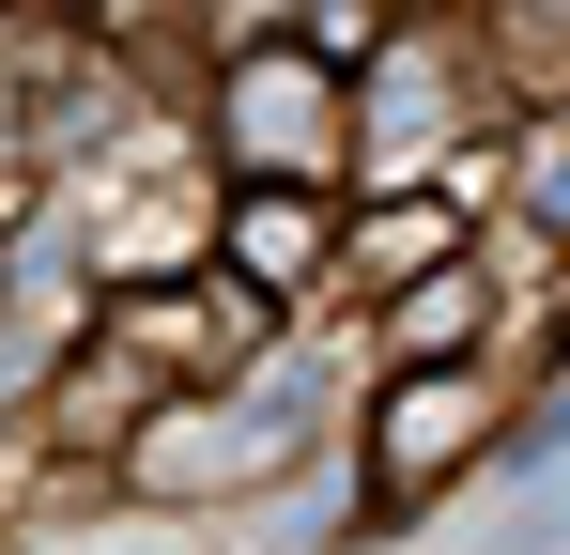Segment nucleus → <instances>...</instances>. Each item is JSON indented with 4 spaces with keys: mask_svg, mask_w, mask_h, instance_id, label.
Segmentation results:
<instances>
[{
    "mask_svg": "<svg viewBox=\"0 0 570 555\" xmlns=\"http://www.w3.org/2000/svg\"><path fill=\"white\" fill-rule=\"evenodd\" d=\"M308 432H324V386L308 370H216V386H170L139 432H124V494L139 509H247V494H278L293 463H308Z\"/></svg>",
    "mask_w": 570,
    "mask_h": 555,
    "instance_id": "nucleus-1",
    "label": "nucleus"
},
{
    "mask_svg": "<svg viewBox=\"0 0 570 555\" xmlns=\"http://www.w3.org/2000/svg\"><path fill=\"white\" fill-rule=\"evenodd\" d=\"M493 448H509V370L493 356H385L371 401H355V509L371 525H416Z\"/></svg>",
    "mask_w": 570,
    "mask_h": 555,
    "instance_id": "nucleus-2",
    "label": "nucleus"
},
{
    "mask_svg": "<svg viewBox=\"0 0 570 555\" xmlns=\"http://www.w3.org/2000/svg\"><path fill=\"white\" fill-rule=\"evenodd\" d=\"M200 139L216 171H293V185H340L355 171V62L324 31H216V78H200Z\"/></svg>",
    "mask_w": 570,
    "mask_h": 555,
    "instance_id": "nucleus-3",
    "label": "nucleus"
},
{
    "mask_svg": "<svg viewBox=\"0 0 570 555\" xmlns=\"http://www.w3.org/2000/svg\"><path fill=\"white\" fill-rule=\"evenodd\" d=\"M493 124V31L463 16H385L371 31V93H355V171L401 185V171H448V139Z\"/></svg>",
    "mask_w": 570,
    "mask_h": 555,
    "instance_id": "nucleus-4",
    "label": "nucleus"
},
{
    "mask_svg": "<svg viewBox=\"0 0 570 555\" xmlns=\"http://www.w3.org/2000/svg\"><path fill=\"white\" fill-rule=\"evenodd\" d=\"M200 263H232L263 309H308L324 278H340V185H293V171H216V247Z\"/></svg>",
    "mask_w": 570,
    "mask_h": 555,
    "instance_id": "nucleus-5",
    "label": "nucleus"
},
{
    "mask_svg": "<svg viewBox=\"0 0 570 555\" xmlns=\"http://www.w3.org/2000/svg\"><path fill=\"white\" fill-rule=\"evenodd\" d=\"M155 401H170V370L139 356V340H108V324H78V340H62V370L31 386V432H47L62 463H124V432H139Z\"/></svg>",
    "mask_w": 570,
    "mask_h": 555,
    "instance_id": "nucleus-6",
    "label": "nucleus"
},
{
    "mask_svg": "<svg viewBox=\"0 0 570 555\" xmlns=\"http://www.w3.org/2000/svg\"><path fill=\"white\" fill-rule=\"evenodd\" d=\"M463 247H478V216H463L448 171H401V185H355V201H340V278H355V293H401V278L463 263Z\"/></svg>",
    "mask_w": 570,
    "mask_h": 555,
    "instance_id": "nucleus-7",
    "label": "nucleus"
},
{
    "mask_svg": "<svg viewBox=\"0 0 570 555\" xmlns=\"http://www.w3.org/2000/svg\"><path fill=\"white\" fill-rule=\"evenodd\" d=\"M371 340H385V356H493V263L463 247V263L371 293Z\"/></svg>",
    "mask_w": 570,
    "mask_h": 555,
    "instance_id": "nucleus-8",
    "label": "nucleus"
},
{
    "mask_svg": "<svg viewBox=\"0 0 570 555\" xmlns=\"http://www.w3.org/2000/svg\"><path fill=\"white\" fill-rule=\"evenodd\" d=\"M78 16H94V47H108V62H170L200 16H232V0H78Z\"/></svg>",
    "mask_w": 570,
    "mask_h": 555,
    "instance_id": "nucleus-9",
    "label": "nucleus"
},
{
    "mask_svg": "<svg viewBox=\"0 0 570 555\" xmlns=\"http://www.w3.org/2000/svg\"><path fill=\"white\" fill-rule=\"evenodd\" d=\"M493 62L556 78V62H570V0H493Z\"/></svg>",
    "mask_w": 570,
    "mask_h": 555,
    "instance_id": "nucleus-10",
    "label": "nucleus"
},
{
    "mask_svg": "<svg viewBox=\"0 0 570 555\" xmlns=\"http://www.w3.org/2000/svg\"><path fill=\"white\" fill-rule=\"evenodd\" d=\"M509 555H570V478H540V509H509Z\"/></svg>",
    "mask_w": 570,
    "mask_h": 555,
    "instance_id": "nucleus-11",
    "label": "nucleus"
},
{
    "mask_svg": "<svg viewBox=\"0 0 570 555\" xmlns=\"http://www.w3.org/2000/svg\"><path fill=\"white\" fill-rule=\"evenodd\" d=\"M31 16H78V0H31Z\"/></svg>",
    "mask_w": 570,
    "mask_h": 555,
    "instance_id": "nucleus-12",
    "label": "nucleus"
},
{
    "mask_svg": "<svg viewBox=\"0 0 570 555\" xmlns=\"http://www.w3.org/2000/svg\"><path fill=\"white\" fill-rule=\"evenodd\" d=\"M0 309H16V278H0Z\"/></svg>",
    "mask_w": 570,
    "mask_h": 555,
    "instance_id": "nucleus-13",
    "label": "nucleus"
}]
</instances>
